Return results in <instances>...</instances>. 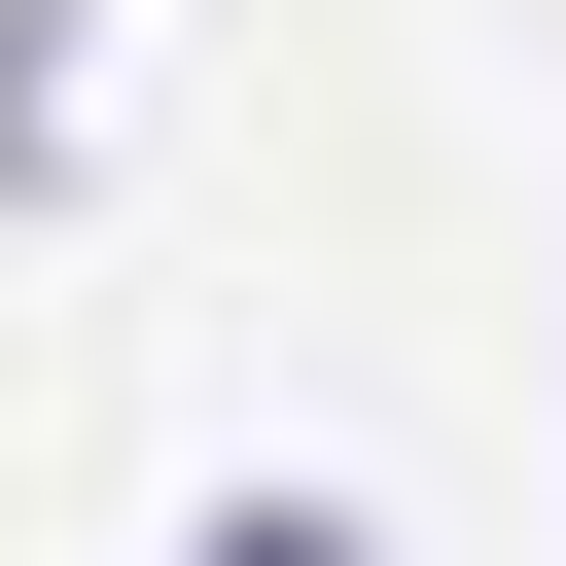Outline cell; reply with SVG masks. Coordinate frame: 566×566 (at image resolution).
<instances>
[{"label":"cell","instance_id":"6da1fadb","mask_svg":"<svg viewBox=\"0 0 566 566\" xmlns=\"http://www.w3.org/2000/svg\"><path fill=\"white\" fill-rule=\"evenodd\" d=\"M177 566H389V531H354V495H212Z\"/></svg>","mask_w":566,"mask_h":566}]
</instances>
